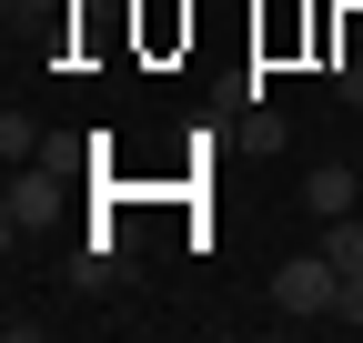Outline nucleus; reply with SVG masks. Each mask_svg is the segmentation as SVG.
<instances>
[{"instance_id": "f257e3e1", "label": "nucleus", "mask_w": 363, "mask_h": 343, "mask_svg": "<svg viewBox=\"0 0 363 343\" xmlns=\"http://www.w3.org/2000/svg\"><path fill=\"white\" fill-rule=\"evenodd\" d=\"M272 313H293V323L343 313V273H333V252H323V242H313V252H293V263L272 273Z\"/></svg>"}, {"instance_id": "f03ea898", "label": "nucleus", "mask_w": 363, "mask_h": 343, "mask_svg": "<svg viewBox=\"0 0 363 343\" xmlns=\"http://www.w3.org/2000/svg\"><path fill=\"white\" fill-rule=\"evenodd\" d=\"M303 202L323 212V223H333V212H353V172H343V162H313V172H303Z\"/></svg>"}, {"instance_id": "7ed1b4c3", "label": "nucleus", "mask_w": 363, "mask_h": 343, "mask_svg": "<svg viewBox=\"0 0 363 343\" xmlns=\"http://www.w3.org/2000/svg\"><path fill=\"white\" fill-rule=\"evenodd\" d=\"M323 252H333V273H363V223H353V212H333V232H323Z\"/></svg>"}, {"instance_id": "20e7f679", "label": "nucleus", "mask_w": 363, "mask_h": 343, "mask_svg": "<svg viewBox=\"0 0 363 343\" xmlns=\"http://www.w3.org/2000/svg\"><path fill=\"white\" fill-rule=\"evenodd\" d=\"M40 212H51V192H40V182H11V232H21V223H40Z\"/></svg>"}, {"instance_id": "39448f33", "label": "nucleus", "mask_w": 363, "mask_h": 343, "mask_svg": "<svg viewBox=\"0 0 363 343\" xmlns=\"http://www.w3.org/2000/svg\"><path fill=\"white\" fill-rule=\"evenodd\" d=\"M343 323L363 333V273H343Z\"/></svg>"}]
</instances>
